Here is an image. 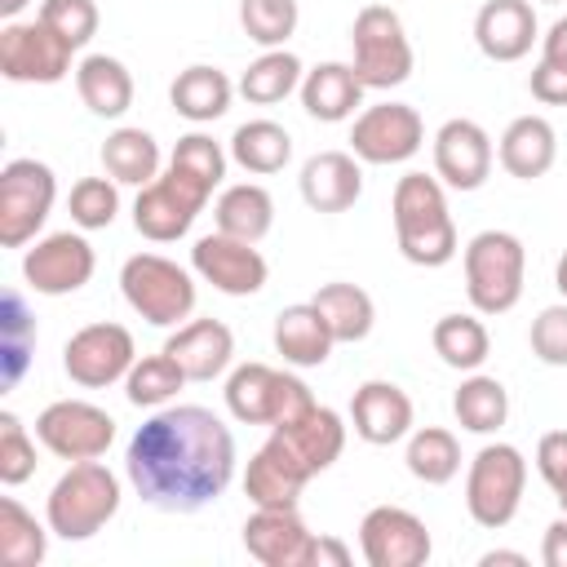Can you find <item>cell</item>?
<instances>
[{
	"mask_svg": "<svg viewBox=\"0 0 567 567\" xmlns=\"http://www.w3.org/2000/svg\"><path fill=\"white\" fill-rule=\"evenodd\" d=\"M120 292L124 301L155 328H177L195 310V279L177 261L159 252H137L120 266Z\"/></svg>",
	"mask_w": 567,
	"mask_h": 567,
	"instance_id": "8",
	"label": "cell"
},
{
	"mask_svg": "<svg viewBox=\"0 0 567 567\" xmlns=\"http://www.w3.org/2000/svg\"><path fill=\"white\" fill-rule=\"evenodd\" d=\"M35 346V323L22 306L18 292H4V385L13 390L22 368H27V350Z\"/></svg>",
	"mask_w": 567,
	"mask_h": 567,
	"instance_id": "46",
	"label": "cell"
},
{
	"mask_svg": "<svg viewBox=\"0 0 567 567\" xmlns=\"http://www.w3.org/2000/svg\"><path fill=\"white\" fill-rule=\"evenodd\" d=\"M71 53L75 49L40 18L35 22L13 18L0 27V75L13 84H58L71 71Z\"/></svg>",
	"mask_w": 567,
	"mask_h": 567,
	"instance_id": "13",
	"label": "cell"
},
{
	"mask_svg": "<svg viewBox=\"0 0 567 567\" xmlns=\"http://www.w3.org/2000/svg\"><path fill=\"white\" fill-rule=\"evenodd\" d=\"M27 4H31V0H0V18H4V22H13V18L27 9Z\"/></svg>",
	"mask_w": 567,
	"mask_h": 567,
	"instance_id": "54",
	"label": "cell"
},
{
	"mask_svg": "<svg viewBox=\"0 0 567 567\" xmlns=\"http://www.w3.org/2000/svg\"><path fill=\"white\" fill-rule=\"evenodd\" d=\"M226 408L244 425L279 430V425H292L297 416H306L315 408V394L292 372H279L270 363H239L226 377Z\"/></svg>",
	"mask_w": 567,
	"mask_h": 567,
	"instance_id": "5",
	"label": "cell"
},
{
	"mask_svg": "<svg viewBox=\"0 0 567 567\" xmlns=\"http://www.w3.org/2000/svg\"><path fill=\"white\" fill-rule=\"evenodd\" d=\"M554 288L563 292V301H567V252L558 257V270H554Z\"/></svg>",
	"mask_w": 567,
	"mask_h": 567,
	"instance_id": "55",
	"label": "cell"
},
{
	"mask_svg": "<svg viewBox=\"0 0 567 567\" xmlns=\"http://www.w3.org/2000/svg\"><path fill=\"white\" fill-rule=\"evenodd\" d=\"M275 434H284L292 443V452L310 465V474H323L341 452H346V425L332 408L315 403L306 416H297L292 425H279Z\"/></svg>",
	"mask_w": 567,
	"mask_h": 567,
	"instance_id": "32",
	"label": "cell"
},
{
	"mask_svg": "<svg viewBox=\"0 0 567 567\" xmlns=\"http://www.w3.org/2000/svg\"><path fill=\"white\" fill-rule=\"evenodd\" d=\"M75 93L80 102L102 115V120H120L128 106H133V75L120 58L111 53H89L80 66H75Z\"/></svg>",
	"mask_w": 567,
	"mask_h": 567,
	"instance_id": "28",
	"label": "cell"
},
{
	"mask_svg": "<svg viewBox=\"0 0 567 567\" xmlns=\"http://www.w3.org/2000/svg\"><path fill=\"white\" fill-rule=\"evenodd\" d=\"M270 337H275V350L284 354V363H292V368H319V363H328V354L337 346V337L323 323V315L315 310V301L284 306L275 315V332Z\"/></svg>",
	"mask_w": 567,
	"mask_h": 567,
	"instance_id": "26",
	"label": "cell"
},
{
	"mask_svg": "<svg viewBox=\"0 0 567 567\" xmlns=\"http://www.w3.org/2000/svg\"><path fill=\"white\" fill-rule=\"evenodd\" d=\"M532 97L545 102V106H567V66L563 62H536L532 66Z\"/></svg>",
	"mask_w": 567,
	"mask_h": 567,
	"instance_id": "49",
	"label": "cell"
},
{
	"mask_svg": "<svg viewBox=\"0 0 567 567\" xmlns=\"http://www.w3.org/2000/svg\"><path fill=\"white\" fill-rule=\"evenodd\" d=\"M35 474V439L13 412H0V483L18 487Z\"/></svg>",
	"mask_w": 567,
	"mask_h": 567,
	"instance_id": "44",
	"label": "cell"
},
{
	"mask_svg": "<svg viewBox=\"0 0 567 567\" xmlns=\"http://www.w3.org/2000/svg\"><path fill=\"white\" fill-rule=\"evenodd\" d=\"M540 563H545V567H567V514H558V518L545 527Z\"/></svg>",
	"mask_w": 567,
	"mask_h": 567,
	"instance_id": "50",
	"label": "cell"
},
{
	"mask_svg": "<svg viewBox=\"0 0 567 567\" xmlns=\"http://www.w3.org/2000/svg\"><path fill=\"white\" fill-rule=\"evenodd\" d=\"M310 465L292 452V443L284 434L270 430V439L248 456V470H244V496L261 509H288L301 501L306 483H310Z\"/></svg>",
	"mask_w": 567,
	"mask_h": 567,
	"instance_id": "18",
	"label": "cell"
},
{
	"mask_svg": "<svg viewBox=\"0 0 567 567\" xmlns=\"http://www.w3.org/2000/svg\"><path fill=\"white\" fill-rule=\"evenodd\" d=\"M124 474L151 509L195 514L230 487L235 434L217 412L199 403L159 408L128 439Z\"/></svg>",
	"mask_w": 567,
	"mask_h": 567,
	"instance_id": "1",
	"label": "cell"
},
{
	"mask_svg": "<svg viewBox=\"0 0 567 567\" xmlns=\"http://www.w3.org/2000/svg\"><path fill=\"white\" fill-rule=\"evenodd\" d=\"M452 416L470 434H496L509 421V390L487 372H470L452 394Z\"/></svg>",
	"mask_w": 567,
	"mask_h": 567,
	"instance_id": "33",
	"label": "cell"
},
{
	"mask_svg": "<svg viewBox=\"0 0 567 567\" xmlns=\"http://www.w3.org/2000/svg\"><path fill=\"white\" fill-rule=\"evenodd\" d=\"M403 461H408V474L412 478H421L430 487H443V483H452L461 474V443L443 425H421V430L408 434Z\"/></svg>",
	"mask_w": 567,
	"mask_h": 567,
	"instance_id": "36",
	"label": "cell"
},
{
	"mask_svg": "<svg viewBox=\"0 0 567 567\" xmlns=\"http://www.w3.org/2000/svg\"><path fill=\"white\" fill-rule=\"evenodd\" d=\"M133 363H137V346L124 323H84L62 346V372L84 390L124 381Z\"/></svg>",
	"mask_w": 567,
	"mask_h": 567,
	"instance_id": "12",
	"label": "cell"
},
{
	"mask_svg": "<svg viewBox=\"0 0 567 567\" xmlns=\"http://www.w3.org/2000/svg\"><path fill=\"white\" fill-rule=\"evenodd\" d=\"M492 137L474 120H447L434 133V177L452 190H478L492 173Z\"/></svg>",
	"mask_w": 567,
	"mask_h": 567,
	"instance_id": "19",
	"label": "cell"
},
{
	"mask_svg": "<svg viewBox=\"0 0 567 567\" xmlns=\"http://www.w3.org/2000/svg\"><path fill=\"white\" fill-rule=\"evenodd\" d=\"M53 199H58V177L49 164L31 155L9 159L0 168V244L4 248L31 244L44 217L53 213Z\"/></svg>",
	"mask_w": 567,
	"mask_h": 567,
	"instance_id": "9",
	"label": "cell"
},
{
	"mask_svg": "<svg viewBox=\"0 0 567 567\" xmlns=\"http://www.w3.org/2000/svg\"><path fill=\"white\" fill-rule=\"evenodd\" d=\"M49 554V532L35 523L31 509H22V501L4 496L0 501V558L9 567H40Z\"/></svg>",
	"mask_w": 567,
	"mask_h": 567,
	"instance_id": "39",
	"label": "cell"
},
{
	"mask_svg": "<svg viewBox=\"0 0 567 567\" xmlns=\"http://www.w3.org/2000/svg\"><path fill=\"white\" fill-rule=\"evenodd\" d=\"M297 22H301L297 0H239V27L261 49H284Z\"/></svg>",
	"mask_w": 567,
	"mask_h": 567,
	"instance_id": "41",
	"label": "cell"
},
{
	"mask_svg": "<svg viewBox=\"0 0 567 567\" xmlns=\"http://www.w3.org/2000/svg\"><path fill=\"white\" fill-rule=\"evenodd\" d=\"M168 168H177V173L204 182L208 190H217L221 177H226V151L208 133H186V137H177V146L168 155Z\"/></svg>",
	"mask_w": 567,
	"mask_h": 567,
	"instance_id": "43",
	"label": "cell"
},
{
	"mask_svg": "<svg viewBox=\"0 0 567 567\" xmlns=\"http://www.w3.org/2000/svg\"><path fill=\"white\" fill-rule=\"evenodd\" d=\"M301 199L315 213H346L363 195V168L354 151H319L301 164Z\"/></svg>",
	"mask_w": 567,
	"mask_h": 567,
	"instance_id": "24",
	"label": "cell"
},
{
	"mask_svg": "<svg viewBox=\"0 0 567 567\" xmlns=\"http://www.w3.org/2000/svg\"><path fill=\"white\" fill-rule=\"evenodd\" d=\"M230 97H235V84L226 80V71L204 66V62L177 71V80H173V89H168L173 111H177L182 120H190V124H213V120H221V115L230 111Z\"/></svg>",
	"mask_w": 567,
	"mask_h": 567,
	"instance_id": "29",
	"label": "cell"
},
{
	"mask_svg": "<svg viewBox=\"0 0 567 567\" xmlns=\"http://www.w3.org/2000/svg\"><path fill=\"white\" fill-rule=\"evenodd\" d=\"M425 120L408 102H377L354 115L350 124V151L363 164H403L421 151Z\"/></svg>",
	"mask_w": 567,
	"mask_h": 567,
	"instance_id": "14",
	"label": "cell"
},
{
	"mask_svg": "<svg viewBox=\"0 0 567 567\" xmlns=\"http://www.w3.org/2000/svg\"><path fill=\"white\" fill-rule=\"evenodd\" d=\"M478 563H483V567H496V563H509V567H527V554H518V549H487Z\"/></svg>",
	"mask_w": 567,
	"mask_h": 567,
	"instance_id": "53",
	"label": "cell"
},
{
	"mask_svg": "<svg viewBox=\"0 0 567 567\" xmlns=\"http://www.w3.org/2000/svg\"><path fill=\"white\" fill-rule=\"evenodd\" d=\"M93 270H97L93 244L75 230H53V235L35 239V248H27V257H22V279L40 297L80 292L93 279Z\"/></svg>",
	"mask_w": 567,
	"mask_h": 567,
	"instance_id": "16",
	"label": "cell"
},
{
	"mask_svg": "<svg viewBox=\"0 0 567 567\" xmlns=\"http://www.w3.org/2000/svg\"><path fill=\"white\" fill-rule=\"evenodd\" d=\"M190 270L204 284H213L217 292H226V297H252V292L266 288V275H270V266L257 252V244H244V239L221 235V230L195 239Z\"/></svg>",
	"mask_w": 567,
	"mask_h": 567,
	"instance_id": "17",
	"label": "cell"
},
{
	"mask_svg": "<svg viewBox=\"0 0 567 567\" xmlns=\"http://www.w3.org/2000/svg\"><path fill=\"white\" fill-rule=\"evenodd\" d=\"M496 159L518 182L545 177L554 168V159H558V133H554V124L545 115H518V120H509L505 133H501Z\"/></svg>",
	"mask_w": 567,
	"mask_h": 567,
	"instance_id": "25",
	"label": "cell"
},
{
	"mask_svg": "<svg viewBox=\"0 0 567 567\" xmlns=\"http://www.w3.org/2000/svg\"><path fill=\"white\" fill-rule=\"evenodd\" d=\"M558 509H563V514H567V487H563V492H558Z\"/></svg>",
	"mask_w": 567,
	"mask_h": 567,
	"instance_id": "56",
	"label": "cell"
},
{
	"mask_svg": "<svg viewBox=\"0 0 567 567\" xmlns=\"http://www.w3.org/2000/svg\"><path fill=\"white\" fill-rule=\"evenodd\" d=\"M359 102H363V80L354 75L350 62H319L315 71L301 75V106L319 124L350 120Z\"/></svg>",
	"mask_w": 567,
	"mask_h": 567,
	"instance_id": "27",
	"label": "cell"
},
{
	"mask_svg": "<svg viewBox=\"0 0 567 567\" xmlns=\"http://www.w3.org/2000/svg\"><path fill=\"white\" fill-rule=\"evenodd\" d=\"M213 217H217L221 235H235L244 244H261L270 235V226H275V199L257 182H235V186H226L217 195Z\"/></svg>",
	"mask_w": 567,
	"mask_h": 567,
	"instance_id": "30",
	"label": "cell"
},
{
	"mask_svg": "<svg viewBox=\"0 0 567 567\" xmlns=\"http://www.w3.org/2000/svg\"><path fill=\"white\" fill-rule=\"evenodd\" d=\"M536 470H540V478H545V487L554 496L567 487V430L540 434V443H536Z\"/></svg>",
	"mask_w": 567,
	"mask_h": 567,
	"instance_id": "48",
	"label": "cell"
},
{
	"mask_svg": "<svg viewBox=\"0 0 567 567\" xmlns=\"http://www.w3.org/2000/svg\"><path fill=\"white\" fill-rule=\"evenodd\" d=\"M359 554L368 567H425L434 554V540L412 509L372 505L359 523Z\"/></svg>",
	"mask_w": 567,
	"mask_h": 567,
	"instance_id": "15",
	"label": "cell"
},
{
	"mask_svg": "<svg viewBox=\"0 0 567 567\" xmlns=\"http://www.w3.org/2000/svg\"><path fill=\"white\" fill-rule=\"evenodd\" d=\"M208 199H213V190L204 182H195V177H186L177 168H164L151 186L137 190L133 226L151 244H173V239H182L195 226V217L204 213Z\"/></svg>",
	"mask_w": 567,
	"mask_h": 567,
	"instance_id": "10",
	"label": "cell"
},
{
	"mask_svg": "<svg viewBox=\"0 0 567 567\" xmlns=\"http://www.w3.org/2000/svg\"><path fill=\"white\" fill-rule=\"evenodd\" d=\"M465 297L478 315H505L523 297L527 248L514 230H478L465 244Z\"/></svg>",
	"mask_w": 567,
	"mask_h": 567,
	"instance_id": "4",
	"label": "cell"
},
{
	"mask_svg": "<svg viewBox=\"0 0 567 567\" xmlns=\"http://www.w3.org/2000/svg\"><path fill=\"white\" fill-rule=\"evenodd\" d=\"M430 346L456 372H478L492 354V337H487L483 319H474V315H443L430 332Z\"/></svg>",
	"mask_w": 567,
	"mask_h": 567,
	"instance_id": "37",
	"label": "cell"
},
{
	"mask_svg": "<svg viewBox=\"0 0 567 567\" xmlns=\"http://www.w3.org/2000/svg\"><path fill=\"white\" fill-rule=\"evenodd\" d=\"M390 213H394L399 252L412 266L439 270V266H447L456 257V221L447 213V195H443V182L439 177L403 173L399 186H394Z\"/></svg>",
	"mask_w": 567,
	"mask_h": 567,
	"instance_id": "2",
	"label": "cell"
},
{
	"mask_svg": "<svg viewBox=\"0 0 567 567\" xmlns=\"http://www.w3.org/2000/svg\"><path fill=\"white\" fill-rule=\"evenodd\" d=\"M527 487V461L514 443H487L465 470V509L478 527L501 532L514 523Z\"/></svg>",
	"mask_w": 567,
	"mask_h": 567,
	"instance_id": "6",
	"label": "cell"
},
{
	"mask_svg": "<svg viewBox=\"0 0 567 567\" xmlns=\"http://www.w3.org/2000/svg\"><path fill=\"white\" fill-rule=\"evenodd\" d=\"M102 168L120 186H137L142 190V186H151L159 177V142L146 128L124 124V128L106 133V142H102Z\"/></svg>",
	"mask_w": 567,
	"mask_h": 567,
	"instance_id": "31",
	"label": "cell"
},
{
	"mask_svg": "<svg viewBox=\"0 0 567 567\" xmlns=\"http://www.w3.org/2000/svg\"><path fill=\"white\" fill-rule=\"evenodd\" d=\"M66 208H71V221L80 230H106L120 213V190H115V177H80L66 195Z\"/></svg>",
	"mask_w": 567,
	"mask_h": 567,
	"instance_id": "42",
	"label": "cell"
},
{
	"mask_svg": "<svg viewBox=\"0 0 567 567\" xmlns=\"http://www.w3.org/2000/svg\"><path fill=\"white\" fill-rule=\"evenodd\" d=\"M310 301H315V310L323 315V323L332 328L337 341H363L372 332V323H377V306H372V297L359 284L332 279Z\"/></svg>",
	"mask_w": 567,
	"mask_h": 567,
	"instance_id": "35",
	"label": "cell"
},
{
	"mask_svg": "<svg viewBox=\"0 0 567 567\" xmlns=\"http://www.w3.org/2000/svg\"><path fill=\"white\" fill-rule=\"evenodd\" d=\"M310 545H315V532L306 527L297 505H288V509L257 505L244 523V549L261 567H310Z\"/></svg>",
	"mask_w": 567,
	"mask_h": 567,
	"instance_id": "20",
	"label": "cell"
},
{
	"mask_svg": "<svg viewBox=\"0 0 567 567\" xmlns=\"http://www.w3.org/2000/svg\"><path fill=\"white\" fill-rule=\"evenodd\" d=\"M301 62L297 53L288 49H266L257 62H248V71L239 75V93L252 102V106H275L284 102L292 89H301Z\"/></svg>",
	"mask_w": 567,
	"mask_h": 567,
	"instance_id": "38",
	"label": "cell"
},
{
	"mask_svg": "<svg viewBox=\"0 0 567 567\" xmlns=\"http://www.w3.org/2000/svg\"><path fill=\"white\" fill-rule=\"evenodd\" d=\"M545 4H563V0H545Z\"/></svg>",
	"mask_w": 567,
	"mask_h": 567,
	"instance_id": "57",
	"label": "cell"
},
{
	"mask_svg": "<svg viewBox=\"0 0 567 567\" xmlns=\"http://www.w3.org/2000/svg\"><path fill=\"white\" fill-rule=\"evenodd\" d=\"M350 421H354V434L372 447H390L399 439L412 434V399L403 385L394 381H363L350 399Z\"/></svg>",
	"mask_w": 567,
	"mask_h": 567,
	"instance_id": "21",
	"label": "cell"
},
{
	"mask_svg": "<svg viewBox=\"0 0 567 567\" xmlns=\"http://www.w3.org/2000/svg\"><path fill=\"white\" fill-rule=\"evenodd\" d=\"M532 354L545 363V368H567V301L558 306H545L536 319H532Z\"/></svg>",
	"mask_w": 567,
	"mask_h": 567,
	"instance_id": "47",
	"label": "cell"
},
{
	"mask_svg": "<svg viewBox=\"0 0 567 567\" xmlns=\"http://www.w3.org/2000/svg\"><path fill=\"white\" fill-rule=\"evenodd\" d=\"M540 58L567 66V18H558V22L545 31V40H540Z\"/></svg>",
	"mask_w": 567,
	"mask_h": 567,
	"instance_id": "52",
	"label": "cell"
},
{
	"mask_svg": "<svg viewBox=\"0 0 567 567\" xmlns=\"http://www.w3.org/2000/svg\"><path fill=\"white\" fill-rule=\"evenodd\" d=\"M350 49H354V75L363 89H394L412 75L416 53L403 31V18L390 4H363L350 27Z\"/></svg>",
	"mask_w": 567,
	"mask_h": 567,
	"instance_id": "7",
	"label": "cell"
},
{
	"mask_svg": "<svg viewBox=\"0 0 567 567\" xmlns=\"http://www.w3.org/2000/svg\"><path fill=\"white\" fill-rule=\"evenodd\" d=\"M120 514V478L102 461H71L44 501V523L62 540H89Z\"/></svg>",
	"mask_w": 567,
	"mask_h": 567,
	"instance_id": "3",
	"label": "cell"
},
{
	"mask_svg": "<svg viewBox=\"0 0 567 567\" xmlns=\"http://www.w3.org/2000/svg\"><path fill=\"white\" fill-rule=\"evenodd\" d=\"M164 354L186 372V381H213L235 359V332L221 319H186L164 341Z\"/></svg>",
	"mask_w": 567,
	"mask_h": 567,
	"instance_id": "22",
	"label": "cell"
},
{
	"mask_svg": "<svg viewBox=\"0 0 567 567\" xmlns=\"http://www.w3.org/2000/svg\"><path fill=\"white\" fill-rule=\"evenodd\" d=\"M310 567H350V545L337 536H315L310 545Z\"/></svg>",
	"mask_w": 567,
	"mask_h": 567,
	"instance_id": "51",
	"label": "cell"
},
{
	"mask_svg": "<svg viewBox=\"0 0 567 567\" xmlns=\"http://www.w3.org/2000/svg\"><path fill=\"white\" fill-rule=\"evenodd\" d=\"M35 439L58 461H97L115 443V421L106 408L84 399H58L35 416Z\"/></svg>",
	"mask_w": 567,
	"mask_h": 567,
	"instance_id": "11",
	"label": "cell"
},
{
	"mask_svg": "<svg viewBox=\"0 0 567 567\" xmlns=\"http://www.w3.org/2000/svg\"><path fill=\"white\" fill-rule=\"evenodd\" d=\"M182 385H186V372H182L164 350L137 359V363L128 368V377H124V394H128L133 408H164Z\"/></svg>",
	"mask_w": 567,
	"mask_h": 567,
	"instance_id": "40",
	"label": "cell"
},
{
	"mask_svg": "<svg viewBox=\"0 0 567 567\" xmlns=\"http://www.w3.org/2000/svg\"><path fill=\"white\" fill-rule=\"evenodd\" d=\"M35 18L44 27H53L71 49H84L97 35V4L93 0H44Z\"/></svg>",
	"mask_w": 567,
	"mask_h": 567,
	"instance_id": "45",
	"label": "cell"
},
{
	"mask_svg": "<svg viewBox=\"0 0 567 567\" xmlns=\"http://www.w3.org/2000/svg\"><path fill=\"white\" fill-rule=\"evenodd\" d=\"M536 9L532 0H487L474 18V44L492 62H518L532 53Z\"/></svg>",
	"mask_w": 567,
	"mask_h": 567,
	"instance_id": "23",
	"label": "cell"
},
{
	"mask_svg": "<svg viewBox=\"0 0 567 567\" xmlns=\"http://www.w3.org/2000/svg\"><path fill=\"white\" fill-rule=\"evenodd\" d=\"M230 159L244 168V173H257V177H270L279 173L288 159H292V137L284 124L275 120H248L230 133Z\"/></svg>",
	"mask_w": 567,
	"mask_h": 567,
	"instance_id": "34",
	"label": "cell"
}]
</instances>
